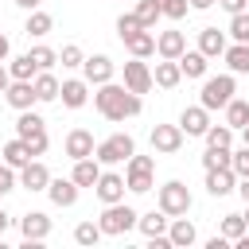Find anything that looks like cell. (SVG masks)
I'll return each instance as SVG.
<instances>
[{
    "instance_id": "cell-13",
    "label": "cell",
    "mask_w": 249,
    "mask_h": 249,
    "mask_svg": "<svg viewBox=\"0 0 249 249\" xmlns=\"http://www.w3.org/2000/svg\"><path fill=\"white\" fill-rule=\"evenodd\" d=\"M4 97H8V105H12L16 113H23V109H31V105L39 101L35 86H31V82H16V78H12V86L4 89Z\"/></svg>"
},
{
    "instance_id": "cell-18",
    "label": "cell",
    "mask_w": 249,
    "mask_h": 249,
    "mask_svg": "<svg viewBox=\"0 0 249 249\" xmlns=\"http://www.w3.org/2000/svg\"><path fill=\"white\" fill-rule=\"evenodd\" d=\"M78 187H97L101 179V160L97 156H86V160H74V175H70Z\"/></svg>"
},
{
    "instance_id": "cell-40",
    "label": "cell",
    "mask_w": 249,
    "mask_h": 249,
    "mask_svg": "<svg viewBox=\"0 0 249 249\" xmlns=\"http://www.w3.org/2000/svg\"><path fill=\"white\" fill-rule=\"evenodd\" d=\"M140 27H144V23L136 19V12H124V16L117 19V35H121V39H128V35H132V31H140Z\"/></svg>"
},
{
    "instance_id": "cell-19",
    "label": "cell",
    "mask_w": 249,
    "mask_h": 249,
    "mask_svg": "<svg viewBox=\"0 0 249 249\" xmlns=\"http://www.w3.org/2000/svg\"><path fill=\"white\" fill-rule=\"evenodd\" d=\"M19 183H23L27 191H47V183H51L47 163H43V160H31L27 167H19Z\"/></svg>"
},
{
    "instance_id": "cell-3",
    "label": "cell",
    "mask_w": 249,
    "mask_h": 249,
    "mask_svg": "<svg viewBox=\"0 0 249 249\" xmlns=\"http://www.w3.org/2000/svg\"><path fill=\"white\" fill-rule=\"evenodd\" d=\"M124 183H128V191L132 195H144V191H152L156 187V160L152 156H128V167H124Z\"/></svg>"
},
{
    "instance_id": "cell-41",
    "label": "cell",
    "mask_w": 249,
    "mask_h": 249,
    "mask_svg": "<svg viewBox=\"0 0 249 249\" xmlns=\"http://www.w3.org/2000/svg\"><path fill=\"white\" fill-rule=\"evenodd\" d=\"M31 58H35V66H39V70H51V66L58 62V51H51V47H35V51H31Z\"/></svg>"
},
{
    "instance_id": "cell-5",
    "label": "cell",
    "mask_w": 249,
    "mask_h": 249,
    "mask_svg": "<svg viewBox=\"0 0 249 249\" xmlns=\"http://www.w3.org/2000/svg\"><path fill=\"white\" fill-rule=\"evenodd\" d=\"M136 152V140L128 136V132H113V136H105L101 144H97V160L101 163H128V156Z\"/></svg>"
},
{
    "instance_id": "cell-4",
    "label": "cell",
    "mask_w": 249,
    "mask_h": 249,
    "mask_svg": "<svg viewBox=\"0 0 249 249\" xmlns=\"http://www.w3.org/2000/svg\"><path fill=\"white\" fill-rule=\"evenodd\" d=\"M136 210L132 206H124V202H109L105 210H101V218H97V226H101V233H109V237H121V233H128L132 226H136Z\"/></svg>"
},
{
    "instance_id": "cell-25",
    "label": "cell",
    "mask_w": 249,
    "mask_h": 249,
    "mask_svg": "<svg viewBox=\"0 0 249 249\" xmlns=\"http://www.w3.org/2000/svg\"><path fill=\"white\" fill-rule=\"evenodd\" d=\"M167 237H171V245H175V249H187V245H195V237H198V233H195V222H187V218L179 214V218H171Z\"/></svg>"
},
{
    "instance_id": "cell-32",
    "label": "cell",
    "mask_w": 249,
    "mask_h": 249,
    "mask_svg": "<svg viewBox=\"0 0 249 249\" xmlns=\"http://www.w3.org/2000/svg\"><path fill=\"white\" fill-rule=\"evenodd\" d=\"M226 124H230V128H245V124H249V101L230 97V105H226Z\"/></svg>"
},
{
    "instance_id": "cell-44",
    "label": "cell",
    "mask_w": 249,
    "mask_h": 249,
    "mask_svg": "<svg viewBox=\"0 0 249 249\" xmlns=\"http://www.w3.org/2000/svg\"><path fill=\"white\" fill-rule=\"evenodd\" d=\"M58 62H62V66H82V62H86V58H82V47H78V43H66L62 54H58Z\"/></svg>"
},
{
    "instance_id": "cell-8",
    "label": "cell",
    "mask_w": 249,
    "mask_h": 249,
    "mask_svg": "<svg viewBox=\"0 0 249 249\" xmlns=\"http://www.w3.org/2000/svg\"><path fill=\"white\" fill-rule=\"evenodd\" d=\"M113 58L109 54H89L86 62H82V74H86V82L89 86H105V82H113Z\"/></svg>"
},
{
    "instance_id": "cell-1",
    "label": "cell",
    "mask_w": 249,
    "mask_h": 249,
    "mask_svg": "<svg viewBox=\"0 0 249 249\" xmlns=\"http://www.w3.org/2000/svg\"><path fill=\"white\" fill-rule=\"evenodd\" d=\"M93 105H97V113H101L105 121H124V117H136V113L144 109L140 93H132L128 86H117V82H105V86H97V93H93Z\"/></svg>"
},
{
    "instance_id": "cell-6",
    "label": "cell",
    "mask_w": 249,
    "mask_h": 249,
    "mask_svg": "<svg viewBox=\"0 0 249 249\" xmlns=\"http://www.w3.org/2000/svg\"><path fill=\"white\" fill-rule=\"evenodd\" d=\"M160 210H163L167 218L187 214V210H191V191H187L179 179H167V183L160 187Z\"/></svg>"
},
{
    "instance_id": "cell-51",
    "label": "cell",
    "mask_w": 249,
    "mask_h": 249,
    "mask_svg": "<svg viewBox=\"0 0 249 249\" xmlns=\"http://www.w3.org/2000/svg\"><path fill=\"white\" fill-rule=\"evenodd\" d=\"M210 4H218V0H191V8H198V12H206Z\"/></svg>"
},
{
    "instance_id": "cell-17",
    "label": "cell",
    "mask_w": 249,
    "mask_h": 249,
    "mask_svg": "<svg viewBox=\"0 0 249 249\" xmlns=\"http://www.w3.org/2000/svg\"><path fill=\"white\" fill-rule=\"evenodd\" d=\"M226 31H218V27H202L198 31V51L206 54V58H222L226 54Z\"/></svg>"
},
{
    "instance_id": "cell-33",
    "label": "cell",
    "mask_w": 249,
    "mask_h": 249,
    "mask_svg": "<svg viewBox=\"0 0 249 249\" xmlns=\"http://www.w3.org/2000/svg\"><path fill=\"white\" fill-rule=\"evenodd\" d=\"M230 163H233V152H230V148H210V144H206V152H202V167H206V171L230 167Z\"/></svg>"
},
{
    "instance_id": "cell-55",
    "label": "cell",
    "mask_w": 249,
    "mask_h": 249,
    "mask_svg": "<svg viewBox=\"0 0 249 249\" xmlns=\"http://www.w3.org/2000/svg\"><path fill=\"white\" fill-rule=\"evenodd\" d=\"M4 195H8V191H0V198H4Z\"/></svg>"
},
{
    "instance_id": "cell-37",
    "label": "cell",
    "mask_w": 249,
    "mask_h": 249,
    "mask_svg": "<svg viewBox=\"0 0 249 249\" xmlns=\"http://www.w3.org/2000/svg\"><path fill=\"white\" fill-rule=\"evenodd\" d=\"M206 144L210 148H230L233 144V128L230 124H210L206 128Z\"/></svg>"
},
{
    "instance_id": "cell-24",
    "label": "cell",
    "mask_w": 249,
    "mask_h": 249,
    "mask_svg": "<svg viewBox=\"0 0 249 249\" xmlns=\"http://www.w3.org/2000/svg\"><path fill=\"white\" fill-rule=\"evenodd\" d=\"M152 78H156V86H160V89H175V86H179V78H183L179 58H163V62H156Z\"/></svg>"
},
{
    "instance_id": "cell-35",
    "label": "cell",
    "mask_w": 249,
    "mask_h": 249,
    "mask_svg": "<svg viewBox=\"0 0 249 249\" xmlns=\"http://www.w3.org/2000/svg\"><path fill=\"white\" fill-rule=\"evenodd\" d=\"M101 237H105V233H101L97 222H78V226H74V241H78V245H97Z\"/></svg>"
},
{
    "instance_id": "cell-43",
    "label": "cell",
    "mask_w": 249,
    "mask_h": 249,
    "mask_svg": "<svg viewBox=\"0 0 249 249\" xmlns=\"http://www.w3.org/2000/svg\"><path fill=\"white\" fill-rule=\"evenodd\" d=\"M230 167H233V175H237V179H249V144L233 152V163H230Z\"/></svg>"
},
{
    "instance_id": "cell-54",
    "label": "cell",
    "mask_w": 249,
    "mask_h": 249,
    "mask_svg": "<svg viewBox=\"0 0 249 249\" xmlns=\"http://www.w3.org/2000/svg\"><path fill=\"white\" fill-rule=\"evenodd\" d=\"M241 132H245V144H249V124H245V128H241Z\"/></svg>"
},
{
    "instance_id": "cell-21",
    "label": "cell",
    "mask_w": 249,
    "mask_h": 249,
    "mask_svg": "<svg viewBox=\"0 0 249 249\" xmlns=\"http://www.w3.org/2000/svg\"><path fill=\"white\" fill-rule=\"evenodd\" d=\"M124 47H128V54L132 58H148V54H156V35L148 31V27H140V31H132L128 39H121Z\"/></svg>"
},
{
    "instance_id": "cell-50",
    "label": "cell",
    "mask_w": 249,
    "mask_h": 249,
    "mask_svg": "<svg viewBox=\"0 0 249 249\" xmlns=\"http://www.w3.org/2000/svg\"><path fill=\"white\" fill-rule=\"evenodd\" d=\"M16 4H19V8H27V12H35V8L43 4V0H16Z\"/></svg>"
},
{
    "instance_id": "cell-53",
    "label": "cell",
    "mask_w": 249,
    "mask_h": 249,
    "mask_svg": "<svg viewBox=\"0 0 249 249\" xmlns=\"http://www.w3.org/2000/svg\"><path fill=\"white\" fill-rule=\"evenodd\" d=\"M245 226H249V202H245Z\"/></svg>"
},
{
    "instance_id": "cell-46",
    "label": "cell",
    "mask_w": 249,
    "mask_h": 249,
    "mask_svg": "<svg viewBox=\"0 0 249 249\" xmlns=\"http://www.w3.org/2000/svg\"><path fill=\"white\" fill-rule=\"evenodd\" d=\"M218 4H222L230 16H237V12H245V8H249V0H218Z\"/></svg>"
},
{
    "instance_id": "cell-16",
    "label": "cell",
    "mask_w": 249,
    "mask_h": 249,
    "mask_svg": "<svg viewBox=\"0 0 249 249\" xmlns=\"http://www.w3.org/2000/svg\"><path fill=\"white\" fill-rule=\"evenodd\" d=\"M156 51H160V58H183L187 35H183V31H160V35H156Z\"/></svg>"
},
{
    "instance_id": "cell-22",
    "label": "cell",
    "mask_w": 249,
    "mask_h": 249,
    "mask_svg": "<svg viewBox=\"0 0 249 249\" xmlns=\"http://www.w3.org/2000/svg\"><path fill=\"white\" fill-rule=\"evenodd\" d=\"M31 160H35V152H31V144H27L23 136H16V140H8V144H4V163H12L16 171H19V167H27Z\"/></svg>"
},
{
    "instance_id": "cell-49",
    "label": "cell",
    "mask_w": 249,
    "mask_h": 249,
    "mask_svg": "<svg viewBox=\"0 0 249 249\" xmlns=\"http://www.w3.org/2000/svg\"><path fill=\"white\" fill-rule=\"evenodd\" d=\"M8 226H12V218H8V210L0 206V237H4V230H8Z\"/></svg>"
},
{
    "instance_id": "cell-20",
    "label": "cell",
    "mask_w": 249,
    "mask_h": 249,
    "mask_svg": "<svg viewBox=\"0 0 249 249\" xmlns=\"http://www.w3.org/2000/svg\"><path fill=\"white\" fill-rule=\"evenodd\" d=\"M233 187H237V175H233V167H214V171H206V191H210L214 198L230 195Z\"/></svg>"
},
{
    "instance_id": "cell-36",
    "label": "cell",
    "mask_w": 249,
    "mask_h": 249,
    "mask_svg": "<svg viewBox=\"0 0 249 249\" xmlns=\"http://www.w3.org/2000/svg\"><path fill=\"white\" fill-rule=\"evenodd\" d=\"M160 16H163L160 0H140V4H136V19H140V23L148 27V31L156 27V19H160Z\"/></svg>"
},
{
    "instance_id": "cell-30",
    "label": "cell",
    "mask_w": 249,
    "mask_h": 249,
    "mask_svg": "<svg viewBox=\"0 0 249 249\" xmlns=\"http://www.w3.org/2000/svg\"><path fill=\"white\" fill-rule=\"evenodd\" d=\"M206 54L202 51H183V58H179V70H183V78H202L206 74Z\"/></svg>"
},
{
    "instance_id": "cell-39",
    "label": "cell",
    "mask_w": 249,
    "mask_h": 249,
    "mask_svg": "<svg viewBox=\"0 0 249 249\" xmlns=\"http://www.w3.org/2000/svg\"><path fill=\"white\" fill-rule=\"evenodd\" d=\"M230 35H233V43H249V12L230 16Z\"/></svg>"
},
{
    "instance_id": "cell-31",
    "label": "cell",
    "mask_w": 249,
    "mask_h": 249,
    "mask_svg": "<svg viewBox=\"0 0 249 249\" xmlns=\"http://www.w3.org/2000/svg\"><path fill=\"white\" fill-rule=\"evenodd\" d=\"M12 78L16 82H35V74H39V66H35V58H31V51L27 54H19V58H12Z\"/></svg>"
},
{
    "instance_id": "cell-34",
    "label": "cell",
    "mask_w": 249,
    "mask_h": 249,
    "mask_svg": "<svg viewBox=\"0 0 249 249\" xmlns=\"http://www.w3.org/2000/svg\"><path fill=\"white\" fill-rule=\"evenodd\" d=\"M51 27H54V19H51L47 12H39V8H35V12L27 16V27H23V31H27V35H35V39H43Z\"/></svg>"
},
{
    "instance_id": "cell-48",
    "label": "cell",
    "mask_w": 249,
    "mask_h": 249,
    "mask_svg": "<svg viewBox=\"0 0 249 249\" xmlns=\"http://www.w3.org/2000/svg\"><path fill=\"white\" fill-rule=\"evenodd\" d=\"M8 51H12V43H8V35H4V31H0V62H4V58H8Z\"/></svg>"
},
{
    "instance_id": "cell-56",
    "label": "cell",
    "mask_w": 249,
    "mask_h": 249,
    "mask_svg": "<svg viewBox=\"0 0 249 249\" xmlns=\"http://www.w3.org/2000/svg\"><path fill=\"white\" fill-rule=\"evenodd\" d=\"M0 160H4V148H0Z\"/></svg>"
},
{
    "instance_id": "cell-42",
    "label": "cell",
    "mask_w": 249,
    "mask_h": 249,
    "mask_svg": "<svg viewBox=\"0 0 249 249\" xmlns=\"http://www.w3.org/2000/svg\"><path fill=\"white\" fill-rule=\"evenodd\" d=\"M160 8H163V16H167V19H183V16H187V8H191V0H160Z\"/></svg>"
},
{
    "instance_id": "cell-27",
    "label": "cell",
    "mask_w": 249,
    "mask_h": 249,
    "mask_svg": "<svg viewBox=\"0 0 249 249\" xmlns=\"http://www.w3.org/2000/svg\"><path fill=\"white\" fill-rule=\"evenodd\" d=\"M31 86H35V93H39V101H58V89H62V82H58V78H54L51 70H39Z\"/></svg>"
},
{
    "instance_id": "cell-2",
    "label": "cell",
    "mask_w": 249,
    "mask_h": 249,
    "mask_svg": "<svg viewBox=\"0 0 249 249\" xmlns=\"http://www.w3.org/2000/svg\"><path fill=\"white\" fill-rule=\"evenodd\" d=\"M233 93H237V82H233V74H218V78H206V82H202L198 105H206V109L214 113V109H226Z\"/></svg>"
},
{
    "instance_id": "cell-12",
    "label": "cell",
    "mask_w": 249,
    "mask_h": 249,
    "mask_svg": "<svg viewBox=\"0 0 249 249\" xmlns=\"http://www.w3.org/2000/svg\"><path fill=\"white\" fill-rule=\"evenodd\" d=\"M19 233H23V241H43V237L51 233V218H47L43 210H27V214L19 218Z\"/></svg>"
},
{
    "instance_id": "cell-15",
    "label": "cell",
    "mask_w": 249,
    "mask_h": 249,
    "mask_svg": "<svg viewBox=\"0 0 249 249\" xmlns=\"http://www.w3.org/2000/svg\"><path fill=\"white\" fill-rule=\"evenodd\" d=\"M58 97H62L66 109H82V105L89 101V82H86V78H70V82H62Z\"/></svg>"
},
{
    "instance_id": "cell-28",
    "label": "cell",
    "mask_w": 249,
    "mask_h": 249,
    "mask_svg": "<svg viewBox=\"0 0 249 249\" xmlns=\"http://www.w3.org/2000/svg\"><path fill=\"white\" fill-rule=\"evenodd\" d=\"M39 132H47V121H43L39 113H31V109H23V113H19V121H16V136H23V140H31V136H39Z\"/></svg>"
},
{
    "instance_id": "cell-10",
    "label": "cell",
    "mask_w": 249,
    "mask_h": 249,
    "mask_svg": "<svg viewBox=\"0 0 249 249\" xmlns=\"http://www.w3.org/2000/svg\"><path fill=\"white\" fill-rule=\"evenodd\" d=\"M179 128H183L187 136H206V128H210V109H206V105L183 109V113H179Z\"/></svg>"
},
{
    "instance_id": "cell-7",
    "label": "cell",
    "mask_w": 249,
    "mask_h": 249,
    "mask_svg": "<svg viewBox=\"0 0 249 249\" xmlns=\"http://www.w3.org/2000/svg\"><path fill=\"white\" fill-rule=\"evenodd\" d=\"M183 140H187V132H183L179 124H156V128H152V148H156L160 156H175V152L183 148Z\"/></svg>"
},
{
    "instance_id": "cell-14",
    "label": "cell",
    "mask_w": 249,
    "mask_h": 249,
    "mask_svg": "<svg viewBox=\"0 0 249 249\" xmlns=\"http://www.w3.org/2000/svg\"><path fill=\"white\" fill-rule=\"evenodd\" d=\"M93 152H97V144H93V132H89V128L66 132V156H70V160H86V156H93Z\"/></svg>"
},
{
    "instance_id": "cell-11",
    "label": "cell",
    "mask_w": 249,
    "mask_h": 249,
    "mask_svg": "<svg viewBox=\"0 0 249 249\" xmlns=\"http://www.w3.org/2000/svg\"><path fill=\"white\" fill-rule=\"evenodd\" d=\"M124 187H128L124 175H117V171H101V179H97L93 191H97V198L109 206V202H124Z\"/></svg>"
},
{
    "instance_id": "cell-9",
    "label": "cell",
    "mask_w": 249,
    "mask_h": 249,
    "mask_svg": "<svg viewBox=\"0 0 249 249\" xmlns=\"http://www.w3.org/2000/svg\"><path fill=\"white\" fill-rule=\"evenodd\" d=\"M124 86H128L132 93H148V89L156 86V78H152V70H148V62H144V58L124 62Z\"/></svg>"
},
{
    "instance_id": "cell-52",
    "label": "cell",
    "mask_w": 249,
    "mask_h": 249,
    "mask_svg": "<svg viewBox=\"0 0 249 249\" xmlns=\"http://www.w3.org/2000/svg\"><path fill=\"white\" fill-rule=\"evenodd\" d=\"M237 191H241V198L249 202V179H241V183H237Z\"/></svg>"
},
{
    "instance_id": "cell-47",
    "label": "cell",
    "mask_w": 249,
    "mask_h": 249,
    "mask_svg": "<svg viewBox=\"0 0 249 249\" xmlns=\"http://www.w3.org/2000/svg\"><path fill=\"white\" fill-rule=\"evenodd\" d=\"M8 86H12V70H8V66H4V62H0V93H4V89H8Z\"/></svg>"
},
{
    "instance_id": "cell-29",
    "label": "cell",
    "mask_w": 249,
    "mask_h": 249,
    "mask_svg": "<svg viewBox=\"0 0 249 249\" xmlns=\"http://www.w3.org/2000/svg\"><path fill=\"white\" fill-rule=\"evenodd\" d=\"M226 66H230V74H249V43H233V47H226Z\"/></svg>"
},
{
    "instance_id": "cell-38",
    "label": "cell",
    "mask_w": 249,
    "mask_h": 249,
    "mask_svg": "<svg viewBox=\"0 0 249 249\" xmlns=\"http://www.w3.org/2000/svg\"><path fill=\"white\" fill-rule=\"evenodd\" d=\"M245 230H249V226H245V214H226V218H222V237L237 241Z\"/></svg>"
},
{
    "instance_id": "cell-23",
    "label": "cell",
    "mask_w": 249,
    "mask_h": 249,
    "mask_svg": "<svg viewBox=\"0 0 249 249\" xmlns=\"http://www.w3.org/2000/svg\"><path fill=\"white\" fill-rule=\"evenodd\" d=\"M47 195H51L54 206H74L78 202V183L74 179H51L47 183Z\"/></svg>"
},
{
    "instance_id": "cell-45",
    "label": "cell",
    "mask_w": 249,
    "mask_h": 249,
    "mask_svg": "<svg viewBox=\"0 0 249 249\" xmlns=\"http://www.w3.org/2000/svg\"><path fill=\"white\" fill-rule=\"evenodd\" d=\"M12 187H16V167L0 163V191H12Z\"/></svg>"
},
{
    "instance_id": "cell-26",
    "label": "cell",
    "mask_w": 249,
    "mask_h": 249,
    "mask_svg": "<svg viewBox=\"0 0 249 249\" xmlns=\"http://www.w3.org/2000/svg\"><path fill=\"white\" fill-rule=\"evenodd\" d=\"M136 226H140V233H144V237H160V233H167L171 218H167L163 210H152V214H140V218H136Z\"/></svg>"
}]
</instances>
